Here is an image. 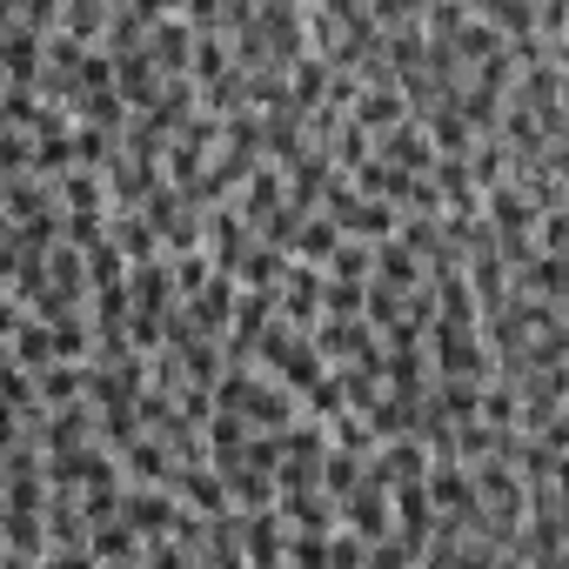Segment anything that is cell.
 I'll list each match as a JSON object with an SVG mask.
<instances>
[{"instance_id":"1","label":"cell","mask_w":569,"mask_h":569,"mask_svg":"<svg viewBox=\"0 0 569 569\" xmlns=\"http://www.w3.org/2000/svg\"><path fill=\"white\" fill-rule=\"evenodd\" d=\"M214 148H221V121L194 108V114H188V121L168 134V148H161V174H168L174 188H188V181H194V174L214 161Z\"/></svg>"},{"instance_id":"2","label":"cell","mask_w":569,"mask_h":569,"mask_svg":"<svg viewBox=\"0 0 569 569\" xmlns=\"http://www.w3.org/2000/svg\"><path fill=\"white\" fill-rule=\"evenodd\" d=\"M369 154L389 161V168H409V174H429V168H436V148H429V134H422L416 114H402V121H389L382 134H369Z\"/></svg>"},{"instance_id":"3","label":"cell","mask_w":569,"mask_h":569,"mask_svg":"<svg viewBox=\"0 0 569 569\" xmlns=\"http://www.w3.org/2000/svg\"><path fill=\"white\" fill-rule=\"evenodd\" d=\"M234 296H241V281L221 274V268H208V281H201V289H188L181 302H188V322L221 342V329H228V316H234Z\"/></svg>"},{"instance_id":"4","label":"cell","mask_w":569,"mask_h":569,"mask_svg":"<svg viewBox=\"0 0 569 569\" xmlns=\"http://www.w3.org/2000/svg\"><path fill=\"white\" fill-rule=\"evenodd\" d=\"M54 201H61V214L108 221V181H101V168H61L54 174Z\"/></svg>"},{"instance_id":"5","label":"cell","mask_w":569,"mask_h":569,"mask_svg":"<svg viewBox=\"0 0 569 569\" xmlns=\"http://www.w3.org/2000/svg\"><path fill=\"white\" fill-rule=\"evenodd\" d=\"M429 268H422V254L402 241V234H382L376 248H369V281H389V289H416Z\"/></svg>"},{"instance_id":"6","label":"cell","mask_w":569,"mask_h":569,"mask_svg":"<svg viewBox=\"0 0 569 569\" xmlns=\"http://www.w3.org/2000/svg\"><path fill=\"white\" fill-rule=\"evenodd\" d=\"M188 48H194L188 14H161V21H148V61H154L161 74H188Z\"/></svg>"},{"instance_id":"7","label":"cell","mask_w":569,"mask_h":569,"mask_svg":"<svg viewBox=\"0 0 569 569\" xmlns=\"http://www.w3.org/2000/svg\"><path fill=\"white\" fill-rule=\"evenodd\" d=\"M409 114V101H402V88L396 81H376V88H356V101H349V121L362 128V134H382L389 121H402Z\"/></svg>"},{"instance_id":"8","label":"cell","mask_w":569,"mask_h":569,"mask_svg":"<svg viewBox=\"0 0 569 569\" xmlns=\"http://www.w3.org/2000/svg\"><path fill=\"white\" fill-rule=\"evenodd\" d=\"M0 74H8V81H41V34L28 21L0 28Z\"/></svg>"},{"instance_id":"9","label":"cell","mask_w":569,"mask_h":569,"mask_svg":"<svg viewBox=\"0 0 569 569\" xmlns=\"http://www.w3.org/2000/svg\"><path fill=\"white\" fill-rule=\"evenodd\" d=\"M114 94L141 114L154 94H161V68L148 61V48H134V54H114Z\"/></svg>"},{"instance_id":"10","label":"cell","mask_w":569,"mask_h":569,"mask_svg":"<svg viewBox=\"0 0 569 569\" xmlns=\"http://www.w3.org/2000/svg\"><path fill=\"white\" fill-rule=\"evenodd\" d=\"M336 241H342V228H336L322 208H309V214L296 221V241H289V254H296V261H309V268H322Z\"/></svg>"},{"instance_id":"11","label":"cell","mask_w":569,"mask_h":569,"mask_svg":"<svg viewBox=\"0 0 569 569\" xmlns=\"http://www.w3.org/2000/svg\"><path fill=\"white\" fill-rule=\"evenodd\" d=\"M34 396H41V409L81 402L88 396V362H48V369H34Z\"/></svg>"},{"instance_id":"12","label":"cell","mask_w":569,"mask_h":569,"mask_svg":"<svg viewBox=\"0 0 569 569\" xmlns=\"http://www.w3.org/2000/svg\"><path fill=\"white\" fill-rule=\"evenodd\" d=\"M8 356H14L28 376H34V369H48V362H54V329H48L41 316H28V322L8 336Z\"/></svg>"},{"instance_id":"13","label":"cell","mask_w":569,"mask_h":569,"mask_svg":"<svg viewBox=\"0 0 569 569\" xmlns=\"http://www.w3.org/2000/svg\"><path fill=\"white\" fill-rule=\"evenodd\" d=\"M68 114H81V121H94V128H108V134H121L134 108H128V101H121L114 88H88V94H74V108H68Z\"/></svg>"},{"instance_id":"14","label":"cell","mask_w":569,"mask_h":569,"mask_svg":"<svg viewBox=\"0 0 569 569\" xmlns=\"http://www.w3.org/2000/svg\"><path fill=\"white\" fill-rule=\"evenodd\" d=\"M362 462H369V456H356V449L329 442V449H322V496H342V489H356V482H362Z\"/></svg>"},{"instance_id":"15","label":"cell","mask_w":569,"mask_h":569,"mask_svg":"<svg viewBox=\"0 0 569 569\" xmlns=\"http://www.w3.org/2000/svg\"><path fill=\"white\" fill-rule=\"evenodd\" d=\"M68 141H74V168H101L108 154H114V134L108 128H94V121H68Z\"/></svg>"},{"instance_id":"16","label":"cell","mask_w":569,"mask_h":569,"mask_svg":"<svg viewBox=\"0 0 569 569\" xmlns=\"http://www.w3.org/2000/svg\"><path fill=\"white\" fill-rule=\"evenodd\" d=\"M322 316H362V281L322 274Z\"/></svg>"},{"instance_id":"17","label":"cell","mask_w":569,"mask_h":569,"mask_svg":"<svg viewBox=\"0 0 569 569\" xmlns=\"http://www.w3.org/2000/svg\"><path fill=\"white\" fill-rule=\"evenodd\" d=\"M21 436H28V422H21V409H14L8 396H0V449H14Z\"/></svg>"}]
</instances>
